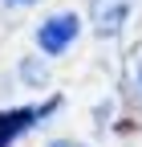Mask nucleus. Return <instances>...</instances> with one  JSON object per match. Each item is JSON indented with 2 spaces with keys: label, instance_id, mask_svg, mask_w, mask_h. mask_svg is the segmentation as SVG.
Wrapping results in <instances>:
<instances>
[{
  "label": "nucleus",
  "instance_id": "obj_1",
  "mask_svg": "<svg viewBox=\"0 0 142 147\" xmlns=\"http://www.w3.org/2000/svg\"><path fill=\"white\" fill-rule=\"evenodd\" d=\"M57 106H61V98H49L45 106H12V110H0V147H12L25 131L41 127Z\"/></svg>",
  "mask_w": 142,
  "mask_h": 147
},
{
  "label": "nucleus",
  "instance_id": "obj_2",
  "mask_svg": "<svg viewBox=\"0 0 142 147\" xmlns=\"http://www.w3.org/2000/svg\"><path fill=\"white\" fill-rule=\"evenodd\" d=\"M77 33H81V16L77 12H53L49 21H41V29H37V45H41V53L57 57V53H65L77 41Z\"/></svg>",
  "mask_w": 142,
  "mask_h": 147
},
{
  "label": "nucleus",
  "instance_id": "obj_3",
  "mask_svg": "<svg viewBox=\"0 0 142 147\" xmlns=\"http://www.w3.org/2000/svg\"><path fill=\"white\" fill-rule=\"evenodd\" d=\"M134 12V0H94V29L102 37H118Z\"/></svg>",
  "mask_w": 142,
  "mask_h": 147
},
{
  "label": "nucleus",
  "instance_id": "obj_4",
  "mask_svg": "<svg viewBox=\"0 0 142 147\" xmlns=\"http://www.w3.org/2000/svg\"><path fill=\"white\" fill-rule=\"evenodd\" d=\"M16 69H21V82L25 86H45L49 82V65L41 61V53H25Z\"/></svg>",
  "mask_w": 142,
  "mask_h": 147
},
{
  "label": "nucleus",
  "instance_id": "obj_5",
  "mask_svg": "<svg viewBox=\"0 0 142 147\" xmlns=\"http://www.w3.org/2000/svg\"><path fill=\"white\" fill-rule=\"evenodd\" d=\"M130 86H134V94L142 98V53L130 57Z\"/></svg>",
  "mask_w": 142,
  "mask_h": 147
},
{
  "label": "nucleus",
  "instance_id": "obj_6",
  "mask_svg": "<svg viewBox=\"0 0 142 147\" xmlns=\"http://www.w3.org/2000/svg\"><path fill=\"white\" fill-rule=\"evenodd\" d=\"M45 147H85V143H73V139H53V143H45Z\"/></svg>",
  "mask_w": 142,
  "mask_h": 147
},
{
  "label": "nucleus",
  "instance_id": "obj_7",
  "mask_svg": "<svg viewBox=\"0 0 142 147\" xmlns=\"http://www.w3.org/2000/svg\"><path fill=\"white\" fill-rule=\"evenodd\" d=\"M4 4H12V8H25V4H33V0H4Z\"/></svg>",
  "mask_w": 142,
  "mask_h": 147
}]
</instances>
